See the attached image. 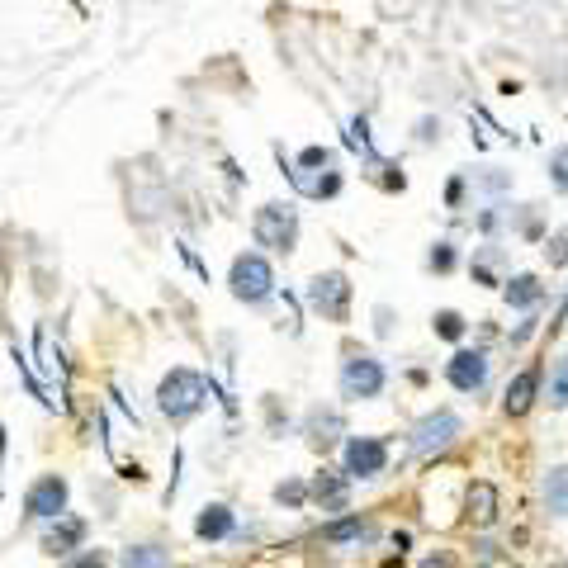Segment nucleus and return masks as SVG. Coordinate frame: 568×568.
I'll use <instances>...</instances> for the list:
<instances>
[{"mask_svg": "<svg viewBox=\"0 0 568 568\" xmlns=\"http://www.w3.org/2000/svg\"><path fill=\"white\" fill-rule=\"evenodd\" d=\"M469 516L474 521H493L497 516V493L488 483H474V493H469Z\"/></svg>", "mask_w": 568, "mask_h": 568, "instance_id": "16", "label": "nucleus"}, {"mask_svg": "<svg viewBox=\"0 0 568 568\" xmlns=\"http://www.w3.org/2000/svg\"><path fill=\"white\" fill-rule=\"evenodd\" d=\"M270 266L261 256H237V266H232V289H237V299H266L270 294Z\"/></svg>", "mask_w": 568, "mask_h": 568, "instance_id": "5", "label": "nucleus"}, {"mask_svg": "<svg viewBox=\"0 0 568 568\" xmlns=\"http://www.w3.org/2000/svg\"><path fill=\"white\" fill-rule=\"evenodd\" d=\"M384 464H389L384 441H374V436H351L346 441V474L351 479H374V474H384Z\"/></svg>", "mask_w": 568, "mask_h": 568, "instance_id": "3", "label": "nucleus"}, {"mask_svg": "<svg viewBox=\"0 0 568 568\" xmlns=\"http://www.w3.org/2000/svg\"><path fill=\"white\" fill-rule=\"evenodd\" d=\"M379 389H384V365L374 355H351L341 370V393L346 398H379Z\"/></svg>", "mask_w": 568, "mask_h": 568, "instance_id": "2", "label": "nucleus"}, {"mask_svg": "<svg viewBox=\"0 0 568 568\" xmlns=\"http://www.w3.org/2000/svg\"><path fill=\"white\" fill-rule=\"evenodd\" d=\"M275 497H280V502H299V497H303V488H299V483H289V488H280V493H275Z\"/></svg>", "mask_w": 568, "mask_h": 568, "instance_id": "23", "label": "nucleus"}, {"mask_svg": "<svg viewBox=\"0 0 568 568\" xmlns=\"http://www.w3.org/2000/svg\"><path fill=\"white\" fill-rule=\"evenodd\" d=\"M455 436H460V417H455V412H431V417H422L417 431H412V450H417V455H431V450H445Z\"/></svg>", "mask_w": 568, "mask_h": 568, "instance_id": "4", "label": "nucleus"}, {"mask_svg": "<svg viewBox=\"0 0 568 568\" xmlns=\"http://www.w3.org/2000/svg\"><path fill=\"white\" fill-rule=\"evenodd\" d=\"M550 403L554 408H568V365L554 370V389H550Z\"/></svg>", "mask_w": 568, "mask_h": 568, "instance_id": "19", "label": "nucleus"}, {"mask_svg": "<svg viewBox=\"0 0 568 568\" xmlns=\"http://www.w3.org/2000/svg\"><path fill=\"white\" fill-rule=\"evenodd\" d=\"M445 379H450L460 393L483 389V384H488V355L483 351H460L450 365H445Z\"/></svg>", "mask_w": 568, "mask_h": 568, "instance_id": "7", "label": "nucleus"}, {"mask_svg": "<svg viewBox=\"0 0 568 568\" xmlns=\"http://www.w3.org/2000/svg\"><path fill=\"white\" fill-rule=\"evenodd\" d=\"M313 493H318V502H332V507H346V483H341V479H327V474H322V479L313 483Z\"/></svg>", "mask_w": 568, "mask_h": 568, "instance_id": "18", "label": "nucleus"}, {"mask_svg": "<svg viewBox=\"0 0 568 568\" xmlns=\"http://www.w3.org/2000/svg\"><path fill=\"white\" fill-rule=\"evenodd\" d=\"M256 237L266 242V247H289L294 242V213H284L280 204H270L261 218H256Z\"/></svg>", "mask_w": 568, "mask_h": 568, "instance_id": "9", "label": "nucleus"}, {"mask_svg": "<svg viewBox=\"0 0 568 568\" xmlns=\"http://www.w3.org/2000/svg\"><path fill=\"white\" fill-rule=\"evenodd\" d=\"M62 507H67V479H57V474L38 479L29 488V497H24V512L29 516H62Z\"/></svg>", "mask_w": 568, "mask_h": 568, "instance_id": "8", "label": "nucleus"}, {"mask_svg": "<svg viewBox=\"0 0 568 568\" xmlns=\"http://www.w3.org/2000/svg\"><path fill=\"white\" fill-rule=\"evenodd\" d=\"M119 564L124 568H171V554L161 550V545H128Z\"/></svg>", "mask_w": 568, "mask_h": 568, "instance_id": "12", "label": "nucleus"}, {"mask_svg": "<svg viewBox=\"0 0 568 568\" xmlns=\"http://www.w3.org/2000/svg\"><path fill=\"white\" fill-rule=\"evenodd\" d=\"M365 535H370V521H365V516H346V521H332V526L322 531V540L346 545V540H365Z\"/></svg>", "mask_w": 568, "mask_h": 568, "instance_id": "15", "label": "nucleus"}, {"mask_svg": "<svg viewBox=\"0 0 568 568\" xmlns=\"http://www.w3.org/2000/svg\"><path fill=\"white\" fill-rule=\"evenodd\" d=\"M535 389H540V370H521L512 379V384H507V403H502V408L512 412V417H521V412H531V403H535Z\"/></svg>", "mask_w": 568, "mask_h": 568, "instance_id": "10", "label": "nucleus"}, {"mask_svg": "<svg viewBox=\"0 0 568 568\" xmlns=\"http://www.w3.org/2000/svg\"><path fill=\"white\" fill-rule=\"evenodd\" d=\"M81 535H86V521H62L57 531L43 535V550H48V554H67L71 545H81Z\"/></svg>", "mask_w": 568, "mask_h": 568, "instance_id": "13", "label": "nucleus"}, {"mask_svg": "<svg viewBox=\"0 0 568 568\" xmlns=\"http://www.w3.org/2000/svg\"><path fill=\"white\" fill-rule=\"evenodd\" d=\"M436 332H441V337H450V341H455V337H460V332H464L460 313H441V318H436Z\"/></svg>", "mask_w": 568, "mask_h": 568, "instance_id": "20", "label": "nucleus"}, {"mask_svg": "<svg viewBox=\"0 0 568 568\" xmlns=\"http://www.w3.org/2000/svg\"><path fill=\"white\" fill-rule=\"evenodd\" d=\"M204 403V379L199 374H190V370H176L166 384H161V412L166 417H190V412Z\"/></svg>", "mask_w": 568, "mask_h": 568, "instance_id": "1", "label": "nucleus"}, {"mask_svg": "<svg viewBox=\"0 0 568 568\" xmlns=\"http://www.w3.org/2000/svg\"><path fill=\"white\" fill-rule=\"evenodd\" d=\"M308 299H313V308L318 313H327V318H346V299H351V284H346V275H318L313 280V289H308Z\"/></svg>", "mask_w": 568, "mask_h": 568, "instance_id": "6", "label": "nucleus"}, {"mask_svg": "<svg viewBox=\"0 0 568 568\" xmlns=\"http://www.w3.org/2000/svg\"><path fill=\"white\" fill-rule=\"evenodd\" d=\"M195 531L204 535V540H223V535L232 531V512L228 507H204V516L195 521Z\"/></svg>", "mask_w": 568, "mask_h": 568, "instance_id": "14", "label": "nucleus"}, {"mask_svg": "<svg viewBox=\"0 0 568 568\" xmlns=\"http://www.w3.org/2000/svg\"><path fill=\"white\" fill-rule=\"evenodd\" d=\"M417 568H460V564H455L450 554H426V559H422Z\"/></svg>", "mask_w": 568, "mask_h": 568, "instance_id": "22", "label": "nucleus"}, {"mask_svg": "<svg viewBox=\"0 0 568 568\" xmlns=\"http://www.w3.org/2000/svg\"><path fill=\"white\" fill-rule=\"evenodd\" d=\"M535 299H540V284H535L531 275H516V280L507 284V303H516V308H531Z\"/></svg>", "mask_w": 568, "mask_h": 568, "instance_id": "17", "label": "nucleus"}, {"mask_svg": "<svg viewBox=\"0 0 568 568\" xmlns=\"http://www.w3.org/2000/svg\"><path fill=\"white\" fill-rule=\"evenodd\" d=\"M545 507L568 521V464H559V469L545 474Z\"/></svg>", "mask_w": 568, "mask_h": 568, "instance_id": "11", "label": "nucleus"}, {"mask_svg": "<svg viewBox=\"0 0 568 568\" xmlns=\"http://www.w3.org/2000/svg\"><path fill=\"white\" fill-rule=\"evenodd\" d=\"M67 568H109V564H105V554H95V550H90V554H81V559H71Z\"/></svg>", "mask_w": 568, "mask_h": 568, "instance_id": "21", "label": "nucleus"}]
</instances>
